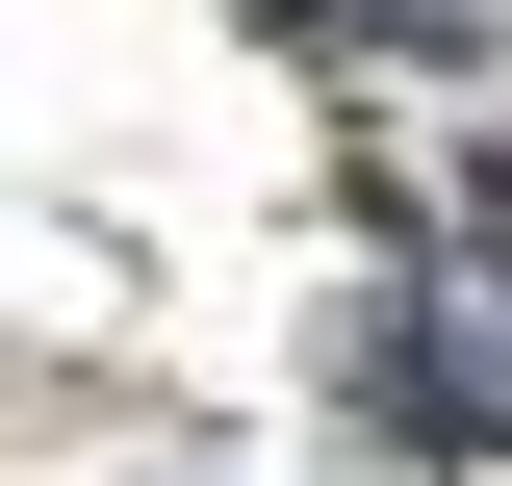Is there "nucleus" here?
<instances>
[{
    "instance_id": "nucleus-1",
    "label": "nucleus",
    "mask_w": 512,
    "mask_h": 486,
    "mask_svg": "<svg viewBox=\"0 0 512 486\" xmlns=\"http://www.w3.org/2000/svg\"><path fill=\"white\" fill-rule=\"evenodd\" d=\"M384 384H410V435L512 461V256H436V282L384 307Z\"/></svg>"
},
{
    "instance_id": "nucleus-2",
    "label": "nucleus",
    "mask_w": 512,
    "mask_h": 486,
    "mask_svg": "<svg viewBox=\"0 0 512 486\" xmlns=\"http://www.w3.org/2000/svg\"><path fill=\"white\" fill-rule=\"evenodd\" d=\"M231 26H282V52H461V0H231Z\"/></svg>"
}]
</instances>
